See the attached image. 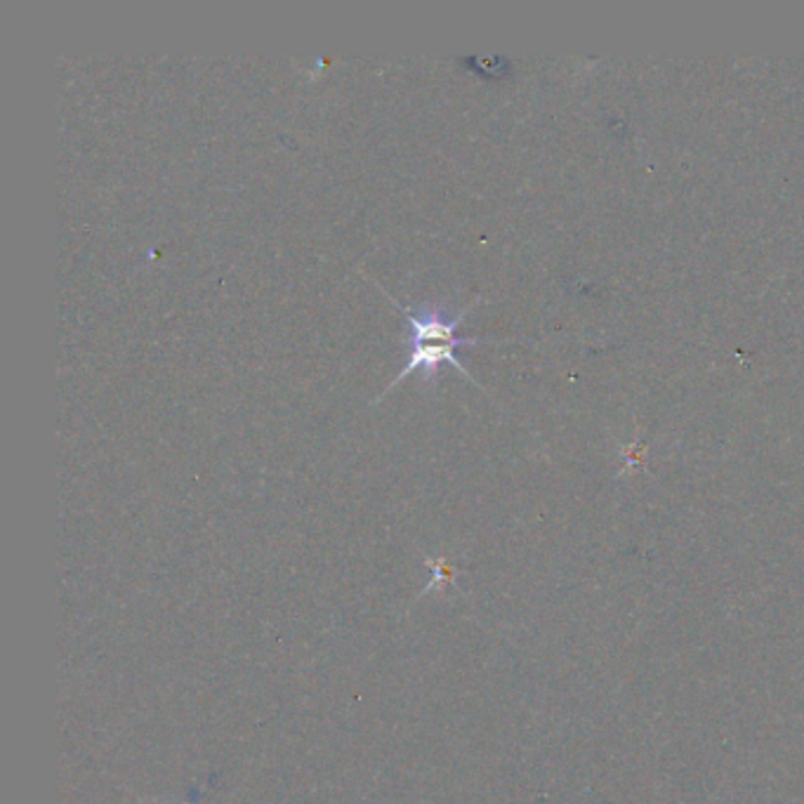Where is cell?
Listing matches in <instances>:
<instances>
[{
    "label": "cell",
    "instance_id": "cell-1",
    "mask_svg": "<svg viewBox=\"0 0 804 804\" xmlns=\"http://www.w3.org/2000/svg\"><path fill=\"white\" fill-rule=\"evenodd\" d=\"M394 303V307L399 312H404L406 319V364L397 373V378L385 387V392L373 401H378L392 392L399 382H404L413 373H423V380L427 385H437L439 376H441V366H453L458 373H463V378L475 382V378L470 376L467 368L461 364L458 358V350L463 348H475L482 340L477 338H465L458 336V328H461L463 319L467 317V312L475 307V303L463 307V309H453L447 303H423L418 307H404L392 295H387Z\"/></svg>",
    "mask_w": 804,
    "mask_h": 804
},
{
    "label": "cell",
    "instance_id": "cell-3",
    "mask_svg": "<svg viewBox=\"0 0 804 804\" xmlns=\"http://www.w3.org/2000/svg\"><path fill=\"white\" fill-rule=\"evenodd\" d=\"M159 804H163V802H159Z\"/></svg>",
    "mask_w": 804,
    "mask_h": 804
},
{
    "label": "cell",
    "instance_id": "cell-2",
    "mask_svg": "<svg viewBox=\"0 0 804 804\" xmlns=\"http://www.w3.org/2000/svg\"><path fill=\"white\" fill-rule=\"evenodd\" d=\"M425 564H427L429 569H433V581H429V585L425 587L423 595L433 590V587L455 585V576H458V573H461V569L453 567V564H449L447 559H443V557H435V559H433V557H425Z\"/></svg>",
    "mask_w": 804,
    "mask_h": 804
}]
</instances>
